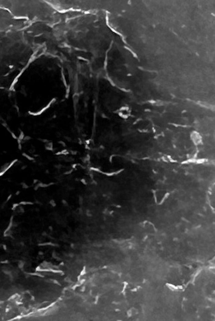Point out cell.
Masks as SVG:
<instances>
[{"label": "cell", "instance_id": "6da1fadb", "mask_svg": "<svg viewBox=\"0 0 215 321\" xmlns=\"http://www.w3.org/2000/svg\"><path fill=\"white\" fill-rule=\"evenodd\" d=\"M192 136V140L193 141V142L196 144H198L201 143L202 141V137L200 136V133L193 132L191 134Z\"/></svg>", "mask_w": 215, "mask_h": 321}]
</instances>
